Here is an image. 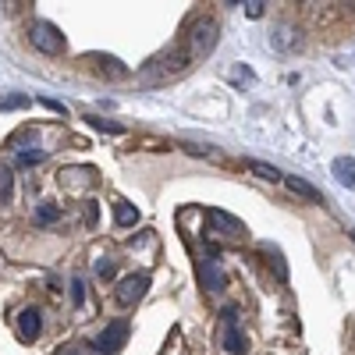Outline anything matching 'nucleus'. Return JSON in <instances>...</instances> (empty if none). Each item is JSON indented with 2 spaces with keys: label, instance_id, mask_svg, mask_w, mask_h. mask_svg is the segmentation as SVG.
Here are the masks:
<instances>
[{
  "label": "nucleus",
  "instance_id": "f257e3e1",
  "mask_svg": "<svg viewBox=\"0 0 355 355\" xmlns=\"http://www.w3.org/2000/svg\"><path fill=\"white\" fill-rule=\"evenodd\" d=\"M189 64H192L189 46H174V50H167L164 57H157V61L146 68V78H150V82H160V78H171V75H182Z\"/></svg>",
  "mask_w": 355,
  "mask_h": 355
},
{
  "label": "nucleus",
  "instance_id": "f03ea898",
  "mask_svg": "<svg viewBox=\"0 0 355 355\" xmlns=\"http://www.w3.org/2000/svg\"><path fill=\"white\" fill-rule=\"evenodd\" d=\"M217 36H220V28H217L214 18H196L192 28H189V53L192 57H206L217 46Z\"/></svg>",
  "mask_w": 355,
  "mask_h": 355
},
{
  "label": "nucleus",
  "instance_id": "7ed1b4c3",
  "mask_svg": "<svg viewBox=\"0 0 355 355\" xmlns=\"http://www.w3.org/2000/svg\"><path fill=\"white\" fill-rule=\"evenodd\" d=\"M220 348L227 355H245V334L239 327V309L227 306L224 309V327H220Z\"/></svg>",
  "mask_w": 355,
  "mask_h": 355
},
{
  "label": "nucleus",
  "instance_id": "20e7f679",
  "mask_svg": "<svg viewBox=\"0 0 355 355\" xmlns=\"http://www.w3.org/2000/svg\"><path fill=\"white\" fill-rule=\"evenodd\" d=\"M28 43H33L40 53H61V50H64L61 28L50 25V21H36L33 28H28Z\"/></svg>",
  "mask_w": 355,
  "mask_h": 355
},
{
  "label": "nucleus",
  "instance_id": "39448f33",
  "mask_svg": "<svg viewBox=\"0 0 355 355\" xmlns=\"http://www.w3.org/2000/svg\"><path fill=\"white\" fill-rule=\"evenodd\" d=\"M128 331H132V327H128V320H110V323H107V331L96 338V345H93V348H96L100 355H114V352H121V348H125V341H128Z\"/></svg>",
  "mask_w": 355,
  "mask_h": 355
},
{
  "label": "nucleus",
  "instance_id": "423d86ee",
  "mask_svg": "<svg viewBox=\"0 0 355 355\" xmlns=\"http://www.w3.org/2000/svg\"><path fill=\"white\" fill-rule=\"evenodd\" d=\"M146 291H150V277H146V274H128V277L117 281V302H121V306H135Z\"/></svg>",
  "mask_w": 355,
  "mask_h": 355
},
{
  "label": "nucleus",
  "instance_id": "0eeeda50",
  "mask_svg": "<svg viewBox=\"0 0 355 355\" xmlns=\"http://www.w3.org/2000/svg\"><path fill=\"white\" fill-rule=\"evenodd\" d=\"M40 331H43L40 309H21V316H18V338H21V341H36Z\"/></svg>",
  "mask_w": 355,
  "mask_h": 355
},
{
  "label": "nucleus",
  "instance_id": "6e6552de",
  "mask_svg": "<svg viewBox=\"0 0 355 355\" xmlns=\"http://www.w3.org/2000/svg\"><path fill=\"white\" fill-rule=\"evenodd\" d=\"M334 178H338V185L352 189L355 192V157H334Z\"/></svg>",
  "mask_w": 355,
  "mask_h": 355
},
{
  "label": "nucleus",
  "instance_id": "1a4fd4ad",
  "mask_svg": "<svg viewBox=\"0 0 355 355\" xmlns=\"http://www.w3.org/2000/svg\"><path fill=\"white\" fill-rule=\"evenodd\" d=\"M210 220H214L217 227H224V231H227V239H242V234H245V224H242L239 217L224 214V210H210Z\"/></svg>",
  "mask_w": 355,
  "mask_h": 355
},
{
  "label": "nucleus",
  "instance_id": "9d476101",
  "mask_svg": "<svg viewBox=\"0 0 355 355\" xmlns=\"http://www.w3.org/2000/svg\"><path fill=\"white\" fill-rule=\"evenodd\" d=\"M284 185L295 192V196H302V199H313V202H323V196L306 182V178H295V174H284Z\"/></svg>",
  "mask_w": 355,
  "mask_h": 355
},
{
  "label": "nucleus",
  "instance_id": "9b49d317",
  "mask_svg": "<svg viewBox=\"0 0 355 355\" xmlns=\"http://www.w3.org/2000/svg\"><path fill=\"white\" fill-rule=\"evenodd\" d=\"M199 281L210 288V291H217V288L224 284V274L214 266V259H199Z\"/></svg>",
  "mask_w": 355,
  "mask_h": 355
},
{
  "label": "nucleus",
  "instance_id": "f8f14e48",
  "mask_svg": "<svg viewBox=\"0 0 355 355\" xmlns=\"http://www.w3.org/2000/svg\"><path fill=\"white\" fill-rule=\"evenodd\" d=\"M114 220H117V227H135L139 224V210L132 202H117L114 206Z\"/></svg>",
  "mask_w": 355,
  "mask_h": 355
},
{
  "label": "nucleus",
  "instance_id": "ddd939ff",
  "mask_svg": "<svg viewBox=\"0 0 355 355\" xmlns=\"http://www.w3.org/2000/svg\"><path fill=\"white\" fill-rule=\"evenodd\" d=\"M249 171H252L256 178H263V182H284V174H281L277 167H270V164H263V160H252Z\"/></svg>",
  "mask_w": 355,
  "mask_h": 355
},
{
  "label": "nucleus",
  "instance_id": "4468645a",
  "mask_svg": "<svg viewBox=\"0 0 355 355\" xmlns=\"http://www.w3.org/2000/svg\"><path fill=\"white\" fill-rule=\"evenodd\" d=\"M53 220H61V206H53V202H40V210H36V224H53Z\"/></svg>",
  "mask_w": 355,
  "mask_h": 355
},
{
  "label": "nucleus",
  "instance_id": "2eb2a0df",
  "mask_svg": "<svg viewBox=\"0 0 355 355\" xmlns=\"http://www.w3.org/2000/svg\"><path fill=\"white\" fill-rule=\"evenodd\" d=\"M227 78H231L234 85H252V82H256V75H252L245 64H234V68L227 71Z\"/></svg>",
  "mask_w": 355,
  "mask_h": 355
},
{
  "label": "nucleus",
  "instance_id": "dca6fc26",
  "mask_svg": "<svg viewBox=\"0 0 355 355\" xmlns=\"http://www.w3.org/2000/svg\"><path fill=\"white\" fill-rule=\"evenodd\" d=\"M43 157H46L43 150H25V153H18V157H15V164H18V167H33V164H40Z\"/></svg>",
  "mask_w": 355,
  "mask_h": 355
},
{
  "label": "nucleus",
  "instance_id": "f3484780",
  "mask_svg": "<svg viewBox=\"0 0 355 355\" xmlns=\"http://www.w3.org/2000/svg\"><path fill=\"white\" fill-rule=\"evenodd\" d=\"M93 270H96V277H100V281H110V277H114V259H107V256H103V259H96Z\"/></svg>",
  "mask_w": 355,
  "mask_h": 355
},
{
  "label": "nucleus",
  "instance_id": "a211bd4d",
  "mask_svg": "<svg viewBox=\"0 0 355 355\" xmlns=\"http://www.w3.org/2000/svg\"><path fill=\"white\" fill-rule=\"evenodd\" d=\"M85 121L93 125L96 132H110V135H121V132H125L121 125H110V121H100V117H85Z\"/></svg>",
  "mask_w": 355,
  "mask_h": 355
},
{
  "label": "nucleus",
  "instance_id": "6ab92c4d",
  "mask_svg": "<svg viewBox=\"0 0 355 355\" xmlns=\"http://www.w3.org/2000/svg\"><path fill=\"white\" fill-rule=\"evenodd\" d=\"M15 107H28V96H25V93H15V96L0 100V110H15Z\"/></svg>",
  "mask_w": 355,
  "mask_h": 355
},
{
  "label": "nucleus",
  "instance_id": "aec40b11",
  "mask_svg": "<svg viewBox=\"0 0 355 355\" xmlns=\"http://www.w3.org/2000/svg\"><path fill=\"white\" fill-rule=\"evenodd\" d=\"M71 302H75V306H82V302H85V281H82V277H75V281H71Z\"/></svg>",
  "mask_w": 355,
  "mask_h": 355
},
{
  "label": "nucleus",
  "instance_id": "412c9836",
  "mask_svg": "<svg viewBox=\"0 0 355 355\" xmlns=\"http://www.w3.org/2000/svg\"><path fill=\"white\" fill-rule=\"evenodd\" d=\"M0 202H4V206L11 202V174H8V171L0 174Z\"/></svg>",
  "mask_w": 355,
  "mask_h": 355
},
{
  "label": "nucleus",
  "instance_id": "4be33fe9",
  "mask_svg": "<svg viewBox=\"0 0 355 355\" xmlns=\"http://www.w3.org/2000/svg\"><path fill=\"white\" fill-rule=\"evenodd\" d=\"M263 11H266L263 0H252V4H245V15H249V18H263Z\"/></svg>",
  "mask_w": 355,
  "mask_h": 355
},
{
  "label": "nucleus",
  "instance_id": "5701e85b",
  "mask_svg": "<svg viewBox=\"0 0 355 355\" xmlns=\"http://www.w3.org/2000/svg\"><path fill=\"white\" fill-rule=\"evenodd\" d=\"M96 217H100V210H96V202H85V224L93 227V224H96Z\"/></svg>",
  "mask_w": 355,
  "mask_h": 355
},
{
  "label": "nucleus",
  "instance_id": "b1692460",
  "mask_svg": "<svg viewBox=\"0 0 355 355\" xmlns=\"http://www.w3.org/2000/svg\"><path fill=\"white\" fill-rule=\"evenodd\" d=\"M40 103H43L46 110H53V114H64V103H57V100H50V96H40Z\"/></svg>",
  "mask_w": 355,
  "mask_h": 355
},
{
  "label": "nucleus",
  "instance_id": "393cba45",
  "mask_svg": "<svg viewBox=\"0 0 355 355\" xmlns=\"http://www.w3.org/2000/svg\"><path fill=\"white\" fill-rule=\"evenodd\" d=\"M57 355H75V352H71V348H64V352H57Z\"/></svg>",
  "mask_w": 355,
  "mask_h": 355
},
{
  "label": "nucleus",
  "instance_id": "a878e982",
  "mask_svg": "<svg viewBox=\"0 0 355 355\" xmlns=\"http://www.w3.org/2000/svg\"><path fill=\"white\" fill-rule=\"evenodd\" d=\"M352 242H355V234H352Z\"/></svg>",
  "mask_w": 355,
  "mask_h": 355
}]
</instances>
